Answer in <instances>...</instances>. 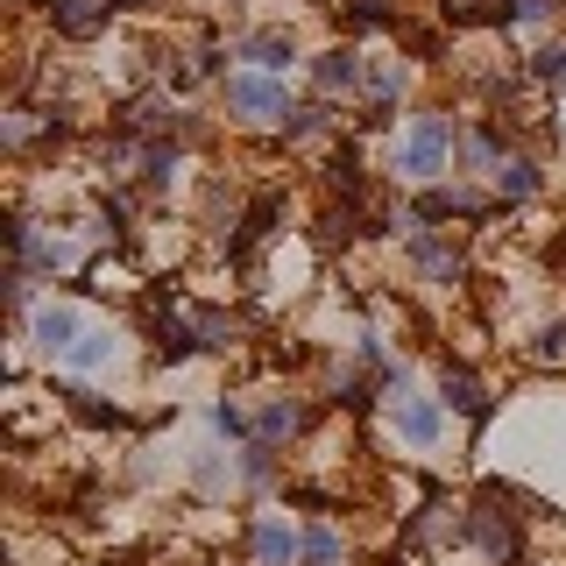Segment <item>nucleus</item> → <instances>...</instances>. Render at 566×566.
<instances>
[{
    "instance_id": "obj_1",
    "label": "nucleus",
    "mask_w": 566,
    "mask_h": 566,
    "mask_svg": "<svg viewBox=\"0 0 566 566\" xmlns=\"http://www.w3.org/2000/svg\"><path fill=\"white\" fill-rule=\"evenodd\" d=\"M447 156H453V120L447 114H418L411 128H403V142H397V170L403 177H439Z\"/></svg>"
},
{
    "instance_id": "obj_2",
    "label": "nucleus",
    "mask_w": 566,
    "mask_h": 566,
    "mask_svg": "<svg viewBox=\"0 0 566 566\" xmlns=\"http://www.w3.org/2000/svg\"><path fill=\"white\" fill-rule=\"evenodd\" d=\"M227 106H234L241 120H291L297 114L291 93H283V78H255V71L227 78Z\"/></svg>"
},
{
    "instance_id": "obj_3",
    "label": "nucleus",
    "mask_w": 566,
    "mask_h": 566,
    "mask_svg": "<svg viewBox=\"0 0 566 566\" xmlns=\"http://www.w3.org/2000/svg\"><path fill=\"white\" fill-rule=\"evenodd\" d=\"M248 559L255 566H305V538H297L283 517H262L255 531H248Z\"/></svg>"
},
{
    "instance_id": "obj_4",
    "label": "nucleus",
    "mask_w": 566,
    "mask_h": 566,
    "mask_svg": "<svg viewBox=\"0 0 566 566\" xmlns=\"http://www.w3.org/2000/svg\"><path fill=\"white\" fill-rule=\"evenodd\" d=\"M468 538L482 545V553L495 559V566H510V553H517V524L503 517L495 503H482V510H468Z\"/></svg>"
},
{
    "instance_id": "obj_5",
    "label": "nucleus",
    "mask_w": 566,
    "mask_h": 566,
    "mask_svg": "<svg viewBox=\"0 0 566 566\" xmlns=\"http://www.w3.org/2000/svg\"><path fill=\"white\" fill-rule=\"evenodd\" d=\"M78 340H85V326H78V312H71V305L35 312V347H43V354H71Z\"/></svg>"
},
{
    "instance_id": "obj_6",
    "label": "nucleus",
    "mask_w": 566,
    "mask_h": 566,
    "mask_svg": "<svg viewBox=\"0 0 566 566\" xmlns=\"http://www.w3.org/2000/svg\"><path fill=\"white\" fill-rule=\"evenodd\" d=\"M397 432L411 439V447H432L439 439V403L432 397H403L397 389Z\"/></svg>"
},
{
    "instance_id": "obj_7",
    "label": "nucleus",
    "mask_w": 566,
    "mask_h": 566,
    "mask_svg": "<svg viewBox=\"0 0 566 566\" xmlns=\"http://www.w3.org/2000/svg\"><path fill=\"white\" fill-rule=\"evenodd\" d=\"M50 8H57V29L64 35H93L106 14L120 8V0H50Z\"/></svg>"
},
{
    "instance_id": "obj_8",
    "label": "nucleus",
    "mask_w": 566,
    "mask_h": 566,
    "mask_svg": "<svg viewBox=\"0 0 566 566\" xmlns=\"http://www.w3.org/2000/svg\"><path fill=\"white\" fill-rule=\"evenodd\" d=\"M439 389H447L439 403H453V411H468V418H489V389L474 382L468 368H447V376H439Z\"/></svg>"
},
{
    "instance_id": "obj_9",
    "label": "nucleus",
    "mask_w": 566,
    "mask_h": 566,
    "mask_svg": "<svg viewBox=\"0 0 566 566\" xmlns=\"http://www.w3.org/2000/svg\"><path fill=\"white\" fill-rule=\"evenodd\" d=\"M255 71H291L297 64V50H291V35H248V50H241Z\"/></svg>"
},
{
    "instance_id": "obj_10",
    "label": "nucleus",
    "mask_w": 566,
    "mask_h": 566,
    "mask_svg": "<svg viewBox=\"0 0 566 566\" xmlns=\"http://www.w3.org/2000/svg\"><path fill=\"white\" fill-rule=\"evenodd\" d=\"M312 78H318V93H340V85L361 78V57H354V50H326V57L312 64Z\"/></svg>"
},
{
    "instance_id": "obj_11",
    "label": "nucleus",
    "mask_w": 566,
    "mask_h": 566,
    "mask_svg": "<svg viewBox=\"0 0 566 566\" xmlns=\"http://www.w3.org/2000/svg\"><path fill=\"white\" fill-rule=\"evenodd\" d=\"M340 559H347V538L333 524H312L305 531V566H340Z\"/></svg>"
},
{
    "instance_id": "obj_12",
    "label": "nucleus",
    "mask_w": 566,
    "mask_h": 566,
    "mask_svg": "<svg viewBox=\"0 0 566 566\" xmlns=\"http://www.w3.org/2000/svg\"><path fill=\"white\" fill-rule=\"evenodd\" d=\"M156 347H164L170 361H185V354L199 347V326H185V318H170V312H164V318H156Z\"/></svg>"
},
{
    "instance_id": "obj_13",
    "label": "nucleus",
    "mask_w": 566,
    "mask_h": 566,
    "mask_svg": "<svg viewBox=\"0 0 566 566\" xmlns=\"http://www.w3.org/2000/svg\"><path fill=\"white\" fill-rule=\"evenodd\" d=\"M297 424H305V403H291V397H276L270 411H262V447H270V439H291Z\"/></svg>"
},
{
    "instance_id": "obj_14",
    "label": "nucleus",
    "mask_w": 566,
    "mask_h": 566,
    "mask_svg": "<svg viewBox=\"0 0 566 566\" xmlns=\"http://www.w3.org/2000/svg\"><path fill=\"white\" fill-rule=\"evenodd\" d=\"M495 185H503V199H531V191H538V170H531L524 156H503V170H495Z\"/></svg>"
},
{
    "instance_id": "obj_15",
    "label": "nucleus",
    "mask_w": 566,
    "mask_h": 566,
    "mask_svg": "<svg viewBox=\"0 0 566 566\" xmlns=\"http://www.w3.org/2000/svg\"><path fill=\"white\" fill-rule=\"evenodd\" d=\"M106 354H114V333H85V340H78V347H71V354H64V361H71V368H78V376H93V368L106 361Z\"/></svg>"
},
{
    "instance_id": "obj_16",
    "label": "nucleus",
    "mask_w": 566,
    "mask_h": 566,
    "mask_svg": "<svg viewBox=\"0 0 566 566\" xmlns=\"http://www.w3.org/2000/svg\"><path fill=\"white\" fill-rule=\"evenodd\" d=\"M503 22H553V0H495Z\"/></svg>"
},
{
    "instance_id": "obj_17",
    "label": "nucleus",
    "mask_w": 566,
    "mask_h": 566,
    "mask_svg": "<svg viewBox=\"0 0 566 566\" xmlns=\"http://www.w3.org/2000/svg\"><path fill=\"white\" fill-rule=\"evenodd\" d=\"M199 347H234V318L199 312Z\"/></svg>"
},
{
    "instance_id": "obj_18",
    "label": "nucleus",
    "mask_w": 566,
    "mask_h": 566,
    "mask_svg": "<svg viewBox=\"0 0 566 566\" xmlns=\"http://www.w3.org/2000/svg\"><path fill=\"white\" fill-rule=\"evenodd\" d=\"M318 128H326V106H297V114L283 120V135H291V142L297 135H318Z\"/></svg>"
},
{
    "instance_id": "obj_19",
    "label": "nucleus",
    "mask_w": 566,
    "mask_h": 566,
    "mask_svg": "<svg viewBox=\"0 0 566 566\" xmlns=\"http://www.w3.org/2000/svg\"><path fill=\"white\" fill-rule=\"evenodd\" d=\"M531 354H538V361H566V326H545V333H538V347H531Z\"/></svg>"
},
{
    "instance_id": "obj_20",
    "label": "nucleus",
    "mask_w": 566,
    "mask_h": 566,
    "mask_svg": "<svg viewBox=\"0 0 566 566\" xmlns=\"http://www.w3.org/2000/svg\"><path fill=\"white\" fill-rule=\"evenodd\" d=\"M382 22H389L382 0H354V29H382Z\"/></svg>"
},
{
    "instance_id": "obj_21",
    "label": "nucleus",
    "mask_w": 566,
    "mask_h": 566,
    "mask_svg": "<svg viewBox=\"0 0 566 566\" xmlns=\"http://www.w3.org/2000/svg\"><path fill=\"white\" fill-rule=\"evenodd\" d=\"M531 71H538V78H559V71H566V50H538Z\"/></svg>"
},
{
    "instance_id": "obj_22",
    "label": "nucleus",
    "mask_w": 566,
    "mask_h": 566,
    "mask_svg": "<svg viewBox=\"0 0 566 566\" xmlns=\"http://www.w3.org/2000/svg\"><path fill=\"white\" fill-rule=\"evenodd\" d=\"M212 424H220V432H241V403L220 397V403H212Z\"/></svg>"
},
{
    "instance_id": "obj_23",
    "label": "nucleus",
    "mask_w": 566,
    "mask_h": 566,
    "mask_svg": "<svg viewBox=\"0 0 566 566\" xmlns=\"http://www.w3.org/2000/svg\"><path fill=\"white\" fill-rule=\"evenodd\" d=\"M120 8H149V0H120Z\"/></svg>"
}]
</instances>
